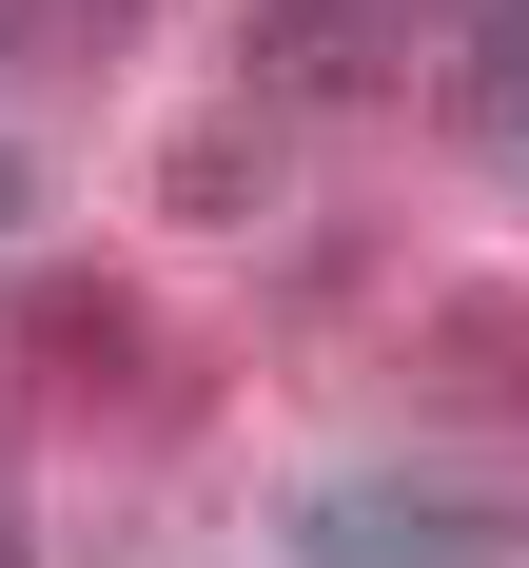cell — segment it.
Returning <instances> with one entry per match:
<instances>
[{"label":"cell","mask_w":529,"mask_h":568,"mask_svg":"<svg viewBox=\"0 0 529 568\" xmlns=\"http://www.w3.org/2000/svg\"><path fill=\"white\" fill-rule=\"evenodd\" d=\"M411 20H431V0H255L235 59H255V99H373Z\"/></svg>","instance_id":"2"},{"label":"cell","mask_w":529,"mask_h":568,"mask_svg":"<svg viewBox=\"0 0 529 568\" xmlns=\"http://www.w3.org/2000/svg\"><path fill=\"white\" fill-rule=\"evenodd\" d=\"M431 40H451V59H510V40H529V0H431Z\"/></svg>","instance_id":"3"},{"label":"cell","mask_w":529,"mask_h":568,"mask_svg":"<svg viewBox=\"0 0 529 568\" xmlns=\"http://www.w3.org/2000/svg\"><path fill=\"white\" fill-rule=\"evenodd\" d=\"M294 568H490V529L411 470H334V490H294Z\"/></svg>","instance_id":"1"},{"label":"cell","mask_w":529,"mask_h":568,"mask_svg":"<svg viewBox=\"0 0 529 568\" xmlns=\"http://www.w3.org/2000/svg\"><path fill=\"white\" fill-rule=\"evenodd\" d=\"M0 568H40V529H20V470H0Z\"/></svg>","instance_id":"4"}]
</instances>
